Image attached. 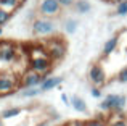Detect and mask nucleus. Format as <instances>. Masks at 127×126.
Masks as SVG:
<instances>
[{"label": "nucleus", "instance_id": "c85d7f7f", "mask_svg": "<svg viewBox=\"0 0 127 126\" xmlns=\"http://www.w3.org/2000/svg\"><path fill=\"white\" fill-rule=\"evenodd\" d=\"M37 126H50V123L48 121H42V123H39Z\"/></svg>", "mask_w": 127, "mask_h": 126}, {"label": "nucleus", "instance_id": "b1692460", "mask_svg": "<svg viewBox=\"0 0 127 126\" xmlns=\"http://www.w3.org/2000/svg\"><path fill=\"white\" fill-rule=\"evenodd\" d=\"M58 3L61 5V8H69V6H74L76 0H58Z\"/></svg>", "mask_w": 127, "mask_h": 126}, {"label": "nucleus", "instance_id": "7ed1b4c3", "mask_svg": "<svg viewBox=\"0 0 127 126\" xmlns=\"http://www.w3.org/2000/svg\"><path fill=\"white\" fill-rule=\"evenodd\" d=\"M31 29L34 36H53L58 31V24H56L53 19L48 18H42V16H37L34 21L31 23Z\"/></svg>", "mask_w": 127, "mask_h": 126}, {"label": "nucleus", "instance_id": "5701e85b", "mask_svg": "<svg viewBox=\"0 0 127 126\" xmlns=\"http://www.w3.org/2000/svg\"><path fill=\"white\" fill-rule=\"evenodd\" d=\"M116 79H118L119 82H122V84H127V66H124V68L118 73V78Z\"/></svg>", "mask_w": 127, "mask_h": 126}, {"label": "nucleus", "instance_id": "a211bd4d", "mask_svg": "<svg viewBox=\"0 0 127 126\" xmlns=\"http://www.w3.org/2000/svg\"><path fill=\"white\" fill-rule=\"evenodd\" d=\"M74 10L79 13V15H85L92 10V5H90L89 0H76L74 3Z\"/></svg>", "mask_w": 127, "mask_h": 126}, {"label": "nucleus", "instance_id": "bb28decb", "mask_svg": "<svg viewBox=\"0 0 127 126\" xmlns=\"http://www.w3.org/2000/svg\"><path fill=\"white\" fill-rule=\"evenodd\" d=\"M61 102L66 105V107H69V105H71V97H68V95L63 92V94H61Z\"/></svg>", "mask_w": 127, "mask_h": 126}, {"label": "nucleus", "instance_id": "9b49d317", "mask_svg": "<svg viewBox=\"0 0 127 126\" xmlns=\"http://www.w3.org/2000/svg\"><path fill=\"white\" fill-rule=\"evenodd\" d=\"M118 45H119V36H113L111 39H108V41L105 42V45H103V52H101V55H103L105 58L111 57V55L116 52Z\"/></svg>", "mask_w": 127, "mask_h": 126}, {"label": "nucleus", "instance_id": "c756f323", "mask_svg": "<svg viewBox=\"0 0 127 126\" xmlns=\"http://www.w3.org/2000/svg\"><path fill=\"white\" fill-rule=\"evenodd\" d=\"M106 2H114L116 5H118V3H121V2H124V0H106Z\"/></svg>", "mask_w": 127, "mask_h": 126}, {"label": "nucleus", "instance_id": "20e7f679", "mask_svg": "<svg viewBox=\"0 0 127 126\" xmlns=\"http://www.w3.org/2000/svg\"><path fill=\"white\" fill-rule=\"evenodd\" d=\"M35 11H37V16L53 19L61 15V5L58 3V0H37Z\"/></svg>", "mask_w": 127, "mask_h": 126}, {"label": "nucleus", "instance_id": "473e14b6", "mask_svg": "<svg viewBox=\"0 0 127 126\" xmlns=\"http://www.w3.org/2000/svg\"><path fill=\"white\" fill-rule=\"evenodd\" d=\"M19 2H21V3H23V2H24V0H19Z\"/></svg>", "mask_w": 127, "mask_h": 126}, {"label": "nucleus", "instance_id": "a878e982", "mask_svg": "<svg viewBox=\"0 0 127 126\" xmlns=\"http://www.w3.org/2000/svg\"><path fill=\"white\" fill-rule=\"evenodd\" d=\"M64 126H85V121H79V120H71L68 121Z\"/></svg>", "mask_w": 127, "mask_h": 126}, {"label": "nucleus", "instance_id": "1a4fd4ad", "mask_svg": "<svg viewBox=\"0 0 127 126\" xmlns=\"http://www.w3.org/2000/svg\"><path fill=\"white\" fill-rule=\"evenodd\" d=\"M16 58H18V47L11 42H2L0 44V60L13 63Z\"/></svg>", "mask_w": 127, "mask_h": 126}, {"label": "nucleus", "instance_id": "412c9836", "mask_svg": "<svg viewBox=\"0 0 127 126\" xmlns=\"http://www.w3.org/2000/svg\"><path fill=\"white\" fill-rule=\"evenodd\" d=\"M10 19H11V13L6 11V10H2V8H0V28H3V26L10 21Z\"/></svg>", "mask_w": 127, "mask_h": 126}, {"label": "nucleus", "instance_id": "6e6552de", "mask_svg": "<svg viewBox=\"0 0 127 126\" xmlns=\"http://www.w3.org/2000/svg\"><path fill=\"white\" fill-rule=\"evenodd\" d=\"M43 76L37 74L35 71H32V69H28V71H24L21 74V79H19V82H21V87L24 89H31V87H37V86H40L43 82Z\"/></svg>", "mask_w": 127, "mask_h": 126}, {"label": "nucleus", "instance_id": "f3484780", "mask_svg": "<svg viewBox=\"0 0 127 126\" xmlns=\"http://www.w3.org/2000/svg\"><path fill=\"white\" fill-rule=\"evenodd\" d=\"M21 108L19 107H10V108H5V110H2V113H0V118L2 120H10V118H15V117H19L21 115Z\"/></svg>", "mask_w": 127, "mask_h": 126}, {"label": "nucleus", "instance_id": "cd10ccee", "mask_svg": "<svg viewBox=\"0 0 127 126\" xmlns=\"http://www.w3.org/2000/svg\"><path fill=\"white\" fill-rule=\"evenodd\" d=\"M48 115H50L52 120H58V118H60V115H58V112H56V110H48Z\"/></svg>", "mask_w": 127, "mask_h": 126}, {"label": "nucleus", "instance_id": "7c9ffc66", "mask_svg": "<svg viewBox=\"0 0 127 126\" xmlns=\"http://www.w3.org/2000/svg\"><path fill=\"white\" fill-rule=\"evenodd\" d=\"M0 126H5V123H3V120L0 118Z\"/></svg>", "mask_w": 127, "mask_h": 126}, {"label": "nucleus", "instance_id": "f03ea898", "mask_svg": "<svg viewBox=\"0 0 127 126\" xmlns=\"http://www.w3.org/2000/svg\"><path fill=\"white\" fill-rule=\"evenodd\" d=\"M19 79H21V76L16 74L13 69H5L0 73V97H5V95L15 92V89L21 86Z\"/></svg>", "mask_w": 127, "mask_h": 126}, {"label": "nucleus", "instance_id": "39448f33", "mask_svg": "<svg viewBox=\"0 0 127 126\" xmlns=\"http://www.w3.org/2000/svg\"><path fill=\"white\" fill-rule=\"evenodd\" d=\"M42 45L45 47V50H47V54H48V57L52 58V62H58L66 55V44L61 37L47 39Z\"/></svg>", "mask_w": 127, "mask_h": 126}, {"label": "nucleus", "instance_id": "2eb2a0df", "mask_svg": "<svg viewBox=\"0 0 127 126\" xmlns=\"http://www.w3.org/2000/svg\"><path fill=\"white\" fill-rule=\"evenodd\" d=\"M21 6V2L19 0H0V8L6 10V11L13 13Z\"/></svg>", "mask_w": 127, "mask_h": 126}, {"label": "nucleus", "instance_id": "dca6fc26", "mask_svg": "<svg viewBox=\"0 0 127 126\" xmlns=\"http://www.w3.org/2000/svg\"><path fill=\"white\" fill-rule=\"evenodd\" d=\"M77 28H79V21L76 18H68L63 23V29H64L66 34H74L77 31Z\"/></svg>", "mask_w": 127, "mask_h": 126}, {"label": "nucleus", "instance_id": "9d476101", "mask_svg": "<svg viewBox=\"0 0 127 126\" xmlns=\"http://www.w3.org/2000/svg\"><path fill=\"white\" fill-rule=\"evenodd\" d=\"M63 82V76H47L43 79V82L40 84V91L42 92H48V91H53V89L60 87Z\"/></svg>", "mask_w": 127, "mask_h": 126}, {"label": "nucleus", "instance_id": "f8f14e48", "mask_svg": "<svg viewBox=\"0 0 127 126\" xmlns=\"http://www.w3.org/2000/svg\"><path fill=\"white\" fill-rule=\"evenodd\" d=\"M28 57H29V60H35V58H47V57H48V54H47L45 47L40 44V45H32V47H29Z\"/></svg>", "mask_w": 127, "mask_h": 126}, {"label": "nucleus", "instance_id": "6ab92c4d", "mask_svg": "<svg viewBox=\"0 0 127 126\" xmlns=\"http://www.w3.org/2000/svg\"><path fill=\"white\" fill-rule=\"evenodd\" d=\"M85 126H108V123H106V117H103V115H96V118L87 120Z\"/></svg>", "mask_w": 127, "mask_h": 126}, {"label": "nucleus", "instance_id": "393cba45", "mask_svg": "<svg viewBox=\"0 0 127 126\" xmlns=\"http://www.w3.org/2000/svg\"><path fill=\"white\" fill-rule=\"evenodd\" d=\"M90 95H92V97H95V99H100V97H101V89H100V87H93V86H92V89H90Z\"/></svg>", "mask_w": 127, "mask_h": 126}, {"label": "nucleus", "instance_id": "ddd939ff", "mask_svg": "<svg viewBox=\"0 0 127 126\" xmlns=\"http://www.w3.org/2000/svg\"><path fill=\"white\" fill-rule=\"evenodd\" d=\"M106 123H108V126H127V118L124 117V115L108 113V117H106Z\"/></svg>", "mask_w": 127, "mask_h": 126}, {"label": "nucleus", "instance_id": "423d86ee", "mask_svg": "<svg viewBox=\"0 0 127 126\" xmlns=\"http://www.w3.org/2000/svg\"><path fill=\"white\" fill-rule=\"evenodd\" d=\"M89 81L92 82L93 87H101L108 81V74H106L105 68L100 63H93L89 68Z\"/></svg>", "mask_w": 127, "mask_h": 126}, {"label": "nucleus", "instance_id": "0eeeda50", "mask_svg": "<svg viewBox=\"0 0 127 126\" xmlns=\"http://www.w3.org/2000/svg\"><path fill=\"white\" fill-rule=\"evenodd\" d=\"M52 66H53V62L52 58H35V60H29V69L35 71L37 74L47 78L48 73L52 71Z\"/></svg>", "mask_w": 127, "mask_h": 126}, {"label": "nucleus", "instance_id": "4be33fe9", "mask_svg": "<svg viewBox=\"0 0 127 126\" xmlns=\"http://www.w3.org/2000/svg\"><path fill=\"white\" fill-rule=\"evenodd\" d=\"M116 15L118 16H127V0L116 5Z\"/></svg>", "mask_w": 127, "mask_h": 126}, {"label": "nucleus", "instance_id": "4468645a", "mask_svg": "<svg viewBox=\"0 0 127 126\" xmlns=\"http://www.w3.org/2000/svg\"><path fill=\"white\" fill-rule=\"evenodd\" d=\"M71 107L74 108L76 112H79V113H87V104L85 100L82 97H79V95H72L71 97Z\"/></svg>", "mask_w": 127, "mask_h": 126}, {"label": "nucleus", "instance_id": "2f4dec72", "mask_svg": "<svg viewBox=\"0 0 127 126\" xmlns=\"http://www.w3.org/2000/svg\"><path fill=\"white\" fill-rule=\"evenodd\" d=\"M3 34V28H0V36H2Z\"/></svg>", "mask_w": 127, "mask_h": 126}, {"label": "nucleus", "instance_id": "f257e3e1", "mask_svg": "<svg viewBox=\"0 0 127 126\" xmlns=\"http://www.w3.org/2000/svg\"><path fill=\"white\" fill-rule=\"evenodd\" d=\"M127 104V97L124 94H108L101 102H100V110L106 112V113H118V115H124Z\"/></svg>", "mask_w": 127, "mask_h": 126}, {"label": "nucleus", "instance_id": "aec40b11", "mask_svg": "<svg viewBox=\"0 0 127 126\" xmlns=\"http://www.w3.org/2000/svg\"><path fill=\"white\" fill-rule=\"evenodd\" d=\"M39 94H42L40 87H31V89H24V91L21 92V95H23V97H26V99H29V97H37Z\"/></svg>", "mask_w": 127, "mask_h": 126}]
</instances>
